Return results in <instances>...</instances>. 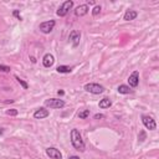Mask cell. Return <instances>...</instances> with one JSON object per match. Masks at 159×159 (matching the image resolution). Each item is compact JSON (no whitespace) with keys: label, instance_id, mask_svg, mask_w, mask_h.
Masks as SVG:
<instances>
[{"label":"cell","instance_id":"52a82bcc","mask_svg":"<svg viewBox=\"0 0 159 159\" xmlns=\"http://www.w3.org/2000/svg\"><path fill=\"white\" fill-rule=\"evenodd\" d=\"M46 154L49 155L51 159H62L61 152L57 148H54V147H49V148H47L46 149Z\"/></svg>","mask_w":159,"mask_h":159},{"label":"cell","instance_id":"9c48e42d","mask_svg":"<svg viewBox=\"0 0 159 159\" xmlns=\"http://www.w3.org/2000/svg\"><path fill=\"white\" fill-rule=\"evenodd\" d=\"M128 83L131 87H137L139 83V72L138 71H133L132 75L128 77Z\"/></svg>","mask_w":159,"mask_h":159},{"label":"cell","instance_id":"d4e9b609","mask_svg":"<svg viewBox=\"0 0 159 159\" xmlns=\"http://www.w3.org/2000/svg\"><path fill=\"white\" fill-rule=\"evenodd\" d=\"M69 159H80V157H77V155H71Z\"/></svg>","mask_w":159,"mask_h":159},{"label":"cell","instance_id":"4fadbf2b","mask_svg":"<svg viewBox=\"0 0 159 159\" xmlns=\"http://www.w3.org/2000/svg\"><path fill=\"white\" fill-rule=\"evenodd\" d=\"M47 116H49V111L45 108H39L34 112V118L36 119H42V118H46Z\"/></svg>","mask_w":159,"mask_h":159},{"label":"cell","instance_id":"9a60e30c","mask_svg":"<svg viewBox=\"0 0 159 159\" xmlns=\"http://www.w3.org/2000/svg\"><path fill=\"white\" fill-rule=\"evenodd\" d=\"M56 71H57L58 73H70V72L72 71V67L65 66V65H61V66H58V67L56 69Z\"/></svg>","mask_w":159,"mask_h":159},{"label":"cell","instance_id":"7a4b0ae2","mask_svg":"<svg viewBox=\"0 0 159 159\" xmlns=\"http://www.w3.org/2000/svg\"><path fill=\"white\" fill-rule=\"evenodd\" d=\"M85 91L92 93V94H100L104 92V87L101 86L100 83H87L85 85Z\"/></svg>","mask_w":159,"mask_h":159},{"label":"cell","instance_id":"3957f363","mask_svg":"<svg viewBox=\"0 0 159 159\" xmlns=\"http://www.w3.org/2000/svg\"><path fill=\"white\" fill-rule=\"evenodd\" d=\"M72 6H73V2H72V0H67V2H65V3H63V4L58 8V10L56 11V14L58 15L60 18L66 16L67 12L70 11V9H71Z\"/></svg>","mask_w":159,"mask_h":159},{"label":"cell","instance_id":"5b68a950","mask_svg":"<svg viewBox=\"0 0 159 159\" xmlns=\"http://www.w3.org/2000/svg\"><path fill=\"white\" fill-rule=\"evenodd\" d=\"M55 25H56L55 20H49V21H44V23H41V24H40V26H39V30L41 31L42 34H50L51 31L54 30Z\"/></svg>","mask_w":159,"mask_h":159},{"label":"cell","instance_id":"277c9868","mask_svg":"<svg viewBox=\"0 0 159 159\" xmlns=\"http://www.w3.org/2000/svg\"><path fill=\"white\" fill-rule=\"evenodd\" d=\"M45 106L50 107V108H54V109H58V108L65 107V101L58 100V98H50V100L45 101Z\"/></svg>","mask_w":159,"mask_h":159},{"label":"cell","instance_id":"ba28073f","mask_svg":"<svg viewBox=\"0 0 159 159\" xmlns=\"http://www.w3.org/2000/svg\"><path fill=\"white\" fill-rule=\"evenodd\" d=\"M69 39L72 41L73 47H77L78 44H80V40H81V33H80V31H77V30H73V31H71Z\"/></svg>","mask_w":159,"mask_h":159},{"label":"cell","instance_id":"2e32d148","mask_svg":"<svg viewBox=\"0 0 159 159\" xmlns=\"http://www.w3.org/2000/svg\"><path fill=\"white\" fill-rule=\"evenodd\" d=\"M118 92L122 93V94H128L132 92V90L129 88V86H127V85H121L118 86Z\"/></svg>","mask_w":159,"mask_h":159},{"label":"cell","instance_id":"603a6c76","mask_svg":"<svg viewBox=\"0 0 159 159\" xmlns=\"http://www.w3.org/2000/svg\"><path fill=\"white\" fill-rule=\"evenodd\" d=\"M0 71H2V72H10V67L9 66H4V65H0Z\"/></svg>","mask_w":159,"mask_h":159},{"label":"cell","instance_id":"e0dca14e","mask_svg":"<svg viewBox=\"0 0 159 159\" xmlns=\"http://www.w3.org/2000/svg\"><path fill=\"white\" fill-rule=\"evenodd\" d=\"M87 117H90V109H85V111H82V112L78 113L80 119H86Z\"/></svg>","mask_w":159,"mask_h":159},{"label":"cell","instance_id":"30bf717a","mask_svg":"<svg viewBox=\"0 0 159 159\" xmlns=\"http://www.w3.org/2000/svg\"><path fill=\"white\" fill-rule=\"evenodd\" d=\"M88 10H90V8H88L87 4L80 5V6H77L75 9V15H76V16H83V15H86L88 12Z\"/></svg>","mask_w":159,"mask_h":159},{"label":"cell","instance_id":"7c38bea8","mask_svg":"<svg viewBox=\"0 0 159 159\" xmlns=\"http://www.w3.org/2000/svg\"><path fill=\"white\" fill-rule=\"evenodd\" d=\"M137 16H138V12H137L136 10H127V11L124 12V15H123V20H124V21H132V20H134Z\"/></svg>","mask_w":159,"mask_h":159},{"label":"cell","instance_id":"484cf974","mask_svg":"<svg viewBox=\"0 0 159 159\" xmlns=\"http://www.w3.org/2000/svg\"><path fill=\"white\" fill-rule=\"evenodd\" d=\"M57 93H58V94H60V96H63V94H65V92H63V91H58V92H57Z\"/></svg>","mask_w":159,"mask_h":159},{"label":"cell","instance_id":"5bb4252c","mask_svg":"<svg viewBox=\"0 0 159 159\" xmlns=\"http://www.w3.org/2000/svg\"><path fill=\"white\" fill-rule=\"evenodd\" d=\"M98 106H100V108H102V109H104V108H109L111 106H112V101L106 97V98H103V100L100 101Z\"/></svg>","mask_w":159,"mask_h":159},{"label":"cell","instance_id":"6da1fadb","mask_svg":"<svg viewBox=\"0 0 159 159\" xmlns=\"http://www.w3.org/2000/svg\"><path fill=\"white\" fill-rule=\"evenodd\" d=\"M71 143L76 150H80V152H83L86 149V146H85V142L82 139V136L80 133L78 129H72L71 131Z\"/></svg>","mask_w":159,"mask_h":159},{"label":"cell","instance_id":"83f0119b","mask_svg":"<svg viewBox=\"0 0 159 159\" xmlns=\"http://www.w3.org/2000/svg\"><path fill=\"white\" fill-rule=\"evenodd\" d=\"M3 133H4V129H3V128H0V136H2Z\"/></svg>","mask_w":159,"mask_h":159},{"label":"cell","instance_id":"d6986e66","mask_svg":"<svg viewBox=\"0 0 159 159\" xmlns=\"http://www.w3.org/2000/svg\"><path fill=\"white\" fill-rule=\"evenodd\" d=\"M100 12H101V6L100 5H96V6L92 9V15H93V16H97Z\"/></svg>","mask_w":159,"mask_h":159},{"label":"cell","instance_id":"44dd1931","mask_svg":"<svg viewBox=\"0 0 159 159\" xmlns=\"http://www.w3.org/2000/svg\"><path fill=\"white\" fill-rule=\"evenodd\" d=\"M147 138V134H146V132L144 131H140V133H139V136H138V139H139V142H144V139Z\"/></svg>","mask_w":159,"mask_h":159},{"label":"cell","instance_id":"7402d4cb","mask_svg":"<svg viewBox=\"0 0 159 159\" xmlns=\"http://www.w3.org/2000/svg\"><path fill=\"white\" fill-rule=\"evenodd\" d=\"M12 15H14V16L18 20H20V21L23 20V18L20 16V12H19V10H14V11H12Z\"/></svg>","mask_w":159,"mask_h":159},{"label":"cell","instance_id":"cb8c5ba5","mask_svg":"<svg viewBox=\"0 0 159 159\" xmlns=\"http://www.w3.org/2000/svg\"><path fill=\"white\" fill-rule=\"evenodd\" d=\"M102 118H104V116H103V115H101V113L94 115V119H102Z\"/></svg>","mask_w":159,"mask_h":159},{"label":"cell","instance_id":"ac0fdd59","mask_svg":"<svg viewBox=\"0 0 159 159\" xmlns=\"http://www.w3.org/2000/svg\"><path fill=\"white\" fill-rule=\"evenodd\" d=\"M15 78L18 80V82H19V83H20V85L23 86V88H24V90H27V88H29V85H27V83H26V82L24 81V80H21V78L19 77V76H15Z\"/></svg>","mask_w":159,"mask_h":159},{"label":"cell","instance_id":"8fae6325","mask_svg":"<svg viewBox=\"0 0 159 159\" xmlns=\"http://www.w3.org/2000/svg\"><path fill=\"white\" fill-rule=\"evenodd\" d=\"M54 62H55V58H54V56L51 54H46L44 56V58H42V65L45 67H47V69L51 67L54 65Z\"/></svg>","mask_w":159,"mask_h":159},{"label":"cell","instance_id":"8992f818","mask_svg":"<svg viewBox=\"0 0 159 159\" xmlns=\"http://www.w3.org/2000/svg\"><path fill=\"white\" fill-rule=\"evenodd\" d=\"M142 122H143V124H144L146 128L149 129V131H154L157 128L155 121L149 116H142Z\"/></svg>","mask_w":159,"mask_h":159},{"label":"cell","instance_id":"4316f807","mask_svg":"<svg viewBox=\"0 0 159 159\" xmlns=\"http://www.w3.org/2000/svg\"><path fill=\"white\" fill-rule=\"evenodd\" d=\"M31 62H33V63H35V62H36V58H35L34 56H33V57H31Z\"/></svg>","mask_w":159,"mask_h":159},{"label":"cell","instance_id":"ffe728a7","mask_svg":"<svg viewBox=\"0 0 159 159\" xmlns=\"http://www.w3.org/2000/svg\"><path fill=\"white\" fill-rule=\"evenodd\" d=\"M18 109H15V108H12V109H8L6 111V115L8 116H18Z\"/></svg>","mask_w":159,"mask_h":159}]
</instances>
